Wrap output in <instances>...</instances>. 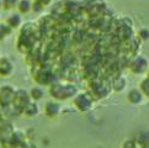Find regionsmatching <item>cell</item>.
I'll return each instance as SVG.
<instances>
[{"instance_id":"obj_1","label":"cell","mask_w":149,"mask_h":148,"mask_svg":"<svg viewBox=\"0 0 149 148\" xmlns=\"http://www.w3.org/2000/svg\"><path fill=\"white\" fill-rule=\"evenodd\" d=\"M29 9H30V3L27 1V0H22V1L20 3V10L22 13H26Z\"/></svg>"},{"instance_id":"obj_2","label":"cell","mask_w":149,"mask_h":148,"mask_svg":"<svg viewBox=\"0 0 149 148\" xmlns=\"http://www.w3.org/2000/svg\"><path fill=\"white\" fill-rule=\"evenodd\" d=\"M19 22H20V17L19 16H13L11 19H10V24H11V26H17L19 25Z\"/></svg>"},{"instance_id":"obj_3","label":"cell","mask_w":149,"mask_h":148,"mask_svg":"<svg viewBox=\"0 0 149 148\" xmlns=\"http://www.w3.org/2000/svg\"><path fill=\"white\" fill-rule=\"evenodd\" d=\"M139 34H142V37H143V38H146V40L149 38V31H147V30H142Z\"/></svg>"}]
</instances>
